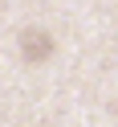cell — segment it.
<instances>
[{
  "mask_svg": "<svg viewBox=\"0 0 118 127\" xmlns=\"http://www.w3.org/2000/svg\"><path fill=\"white\" fill-rule=\"evenodd\" d=\"M53 49H57V41L45 29H25L20 33V58L25 62H45V58H53Z\"/></svg>",
  "mask_w": 118,
  "mask_h": 127,
  "instance_id": "obj_1",
  "label": "cell"
}]
</instances>
